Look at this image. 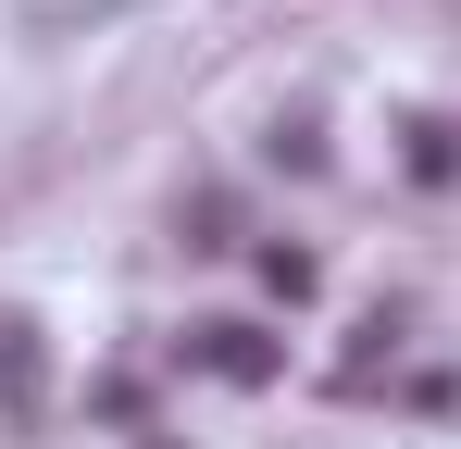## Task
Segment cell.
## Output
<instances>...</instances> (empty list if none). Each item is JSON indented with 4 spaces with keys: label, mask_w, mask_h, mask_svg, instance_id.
<instances>
[{
    "label": "cell",
    "mask_w": 461,
    "mask_h": 449,
    "mask_svg": "<svg viewBox=\"0 0 461 449\" xmlns=\"http://www.w3.org/2000/svg\"><path fill=\"white\" fill-rule=\"evenodd\" d=\"M0 399L38 412V325H25V312H0Z\"/></svg>",
    "instance_id": "7a4b0ae2"
},
{
    "label": "cell",
    "mask_w": 461,
    "mask_h": 449,
    "mask_svg": "<svg viewBox=\"0 0 461 449\" xmlns=\"http://www.w3.org/2000/svg\"><path fill=\"white\" fill-rule=\"evenodd\" d=\"M262 288H275V299H312V250H262Z\"/></svg>",
    "instance_id": "277c9868"
},
{
    "label": "cell",
    "mask_w": 461,
    "mask_h": 449,
    "mask_svg": "<svg viewBox=\"0 0 461 449\" xmlns=\"http://www.w3.org/2000/svg\"><path fill=\"white\" fill-rule=\"evenodd\" d=\"M411 175H424V188L461 175V125H449V113H411Z\"/></svg>",
    "instance_id": "3957f363"
},
{
    "label": "cell",
    "mask_w": 461,
    "mask_h": 449,
    "mask_svg": "<svg viewBox=\"0 0 461 449\" xmlns=\"http://www.w3.org/2000/svg\"><path fill=\"white\" fill-rule=\"evenodd\" d=\"M187 362L225 374V387H275V374H287V350H275L262 325H200V337H187Z\"/></svg>",
    "instance_id": "6da1fadb"
}]
</instances>
